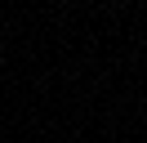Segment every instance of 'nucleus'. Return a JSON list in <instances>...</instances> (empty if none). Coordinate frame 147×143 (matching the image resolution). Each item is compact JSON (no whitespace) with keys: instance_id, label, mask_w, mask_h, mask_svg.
<instances>
[{"instance_id":"nucleus-1","label":"nucleus","mask_w":147,"mask_h":143,"mask_svg":"<svg viewBox=\"0 0 147 143\" xmlns=\"http://www.w3.org/2000/svg\"><path fill=\"white\" fill-rule=\"evenodd\" d=\"M0 54H5V49H0Z\"/></svg>"}]
</instances>
